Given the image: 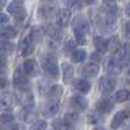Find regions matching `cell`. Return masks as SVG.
Segmentation results:
<instances>
[{"label":"cell","instance_id":"cell-1","mask_svg":"<svg viewBox=\"0 0 130 130\" xmlns=\"http://www.w3.org/2000/svg\"><path fill=\"white\" fill-rule=\"evenodd\" d=\"M73 29H74V35H75V42L78 44H85L86 43V35L89 34V22L83 17H77L73 22Z\"/></svg>","mask_w":130,"mask_h":130},{"label":"cell","instance_id":"cell-2","mask_svg":"<svg viewBox=\"0 0 130 130\" xmlns=\"http://www.w3.org/2000/svg\"><path fill=\"white\" fill-rule=\"evenodd\" d=\"M42 68L51 78H59L60 72H59V65L55 56L44 55L42 57Z\"/></svg>","mask_w":130,"mask_h":130},{"label":"cell","instance_id":"cell-3","mask_svg":"<svg viewBox=\"0 0 130 130\" xmlns=\"http://www.w3.org/2000/svg\"><path fill=\"white\" fill-rule=\"evenodd\" d=\"M13 85L20 90L24 92H29L30 91V83L26 75H24V73L21 72L20 69H16L14 75H13Z\"/></svg>","mask_w":130,"mask_h":130},{"label":"cell","instance_id":"cell-4","mask_svg":"<svg viewBox=\"0 0 130 130\" xmlns=\"http://www.w3.org/2000/svg\"><path fill=\"white\" fill-rule=\"evenodd\" d=\"M59 111V99H48L42 107V113L46 117L55 116Z\"/></svg>","mask_w":130,"mask_h":130},{"label":"cell","instance_id":"cell-5","mask_svg":"<svg viewBox=\"0 0 130 130\" xmlns=\"http://www.w3.org/2000/svg\"><path fill=\"white\" fill-rule=\"evenodd\" d=\"M116 87V79L109 75H105L99 79V90L103 94H109L113 91V89Z\"/></svg>","mask_w":130,"mask_h":130},{"label":"cell","instance_id":"cell-6","mask_svg":"<svg viewBox=\"0 0 130 130\" xmlns=\"http://www.w3.org/2000/svg\"><path fill=\"white\" fill-rule=\"evenodd\" d=\"M34 47H35V43H34V40L31 39L30 34H29L27 37H25L22 40H21L18 51L21 53V56H27V55H30V53L34 51Z\"/></svg>","mask_w":130,"mask_h":130},{"label":"cell","instance_id":"cell-7","mask_svg":"<svg viewBox=\"0 0 130 130\" xmlns=\"http://www.w3.org/2000/svg\"><path fill=\"white\" fill-rule=\"evenodd\" d=\"M20 99L13 94V92H5L2 96V108L3 109H12L18 104Z\"/></svg>","mask_w":130,"mask_h":130},{"label":"cell","instance_id":"cell-8","mask_svg":"<svg viewBox=\"0 0 130 130\" xmlns=\"http://www.w3.org/2000/svg\"><path fill=\"white\" fill-rule=\"evenodd\" d=\"M69 104L73 109H77V111H85L89 105L86 98L82 95H73L69 99Z\"/></svg>","mask_w":130,"mask_h":130},{"label":"cell","instance_id":"cell-9","mask_svg":"<svg viewBox=\"0 0 130 130\" xmlns=\"http://www.w3.org/2000/svg\"><path fill=\"white\" fill-rule=\"evenodd\" d=\"M20 117L22 118L25 122H30V121L34 120V118L37 117V109H35L34 104H31V105H24L22 109L20 111Z\"/></svg>","mask_w":130,"mask_h":130},{"label":"cell","instance_id":"cell-10","mask_svg":"<svg viewBox=\"0 0 130 130\" xmlns=\"http://www.w3.org/2000/svg\"><path fill=\"white\" fill-rule=\"evenodd\" d=\"M48 37H50V39H48V44H50V47L52 46L53 48H55V47H57L60 43H61V40H62V38H64V34H62V31H61L60 29H57V27H52V29L50 30Z\"/></svg>","mask_w":130,"mask_h":130},{"label":"cell","instance_id":"cell-11","mask_svg":"<svg viewBox=\"0 0 130 130\" xmlns=\"http://www.w3.org/2000/svg\"><path fill=\"white\" fill-rule=\"evenodd\" d=\"M105 68H107V72L109 73V74L116 75V74H118V73L121 72V69H122V64L117 60L116 56H112V57H109V59L107 60Z\"/></svg>","mask_w":130,"mask_h":130},{"label":"cell","instance_id":"cell-12","mask_svg":"<svg viewBox=\"0 0 130 130\" xmlns=\"http://www.w3.org/2000/svg\"><path fill=\"white\" fill-rule=\"evenodd\" d=\"M70 17H72V13H70L69 9H60L57 12V14H56L57 26H60V27L68 26L69 22H70Z\"/></svg>","mask_w":130,"mask_h":130},{"label":"cell","instance_id":"cell-13","mask_svg":"<svg viewBox=\"0 0 130 130\" xmlns=\"http://www.w3.org/2000/svg\"><path fill=\"white\" fill-rule=\"evenodd\" d=\"M24 72L26 75H30V77H37V75L39 74V67L35 60H26L24 62Z\"/></svg>","mask_w":130,"mask_h":130},{"label":"cell","instance_id":"cell-14","mask_svg":"<svg viewBox=\"0 0 130 130\" xmlns=\"http://www.w3.org/2000/svg\"><path fill=\"white\" fill-rule=\"evenodd\" d=\"M115 56L117 57V60L121 64H129L130 62V44L121 46L120 50L116 52Z\"/></svg>","mask_w":130,"mask_h":130},{"label":"cell","instance_id":"cell-15","mask_svg":"<svg viewBox=\"0 0 130 130\" xmlns=\"http://www.w3.org/2000/svg\"><path fill=\"white\" fill-rule=\"evenodd\" d=\"M94 46H95V50L98 53H105L108 50H109V42L107 39H104L103 37H95L94 38Z\"/></svg>","mask_w":130,"mask_h":130},{"label":"cell","instance_id":"cell-16","mask_svg":"<svg viewBox=\"0 0 130 130\" xmlns=\"http://www.w3.org/2000/svg\"><path fill=\"white\" fill-rule=\"evenodd\" d=\"M81 73L83 77H95V75L99 73V65L95 64V62H90V64H86L85 67L81 69Z\"/></svg>","mask_w":130,"mask_h":130},{"label":"cell","instance_id":"cell-17","mask_svg":"<svg viewBox=\"0 0 130 130\" xmlns=\"http://www.w3.org/2000/svg\"><path fill=\"white\" fill-rule=\"evenodd\" d=\"M112 108H113V103L109 99H107V98H103V99L98 100L96 103V109L100 113H109L112 111Z\"/></svg>","mask_w":130,"mask_h":130},{"label":"cell","instance_id":"cell-18","mask_svg":"<svg viewBox=\"0 0 130 130\" xmlns=\"http://www.w3.org/2000/svg\"><path fill=\"white\" fill-rule=\"evenodd\" d=\"M127 112L126 111H120V112H117L115 116H113V118H112V121H111V127L112 129H118L122 124H124V121L126 120V117H127Z\"/></svg>","mask_w":130,"mask_h":130},{"label":"cell","instance_id":"cell-19","mask_svg":"<svg viewBox=\"0 0 130 130\" xmlns=\"http://www.w3.org/2000/svg\"><path fill=\"white\" fill-rule=\"evenodd\" d=\"M55 5H51V4H44V5H42V7H39V9H38V16L40 17V18H44V20H47V18H50L52 14H53V12H55Z\"/></svg>","mask_w":130,"mask_h":130},{"label":"cell","instance_id":"cell-20","mask_svg":"<svg viewBox=\"0 0 130 130\" xmlns=\"http://www.w3.org/2000/svg\"><path fill=\"white\" fill-rule=\"evenodd\" d=\"M25 8H24V4L21 0H13L12 3H9L8 5V13L10 14H20L21 12H24Z\"/></svg>","mask_w":130,"mask_h":130},{"label":"cell","instance_id":"cell-21","mask_svg":"<svg viewBox=\"0 0 130 130\" xmlns=\"http://www.w3.org/2000/svg\"><path fill=\"white\" fill-rule=\"evenodd\" d=\"M73 85H74L75 90H78L81 94H86V92H89V91H90V87H91V85H90L87 81H86V79H83V78L75 79Z\"/></svg>","mask_w":130,"mask_h":130},{"label":"cell","instance_id":"cell-22","mask_svg":"<svg viewBox=\"0 0 130 130\" xmlns=\"http://www.w3.org/2000/svg\"><path fill=\"white\" fill-rule=\"evenodd\" d=\"M62 78H64V82L69 83L73 78V68L72 65H69L68 62H64L62 65Z\"/></svg>","mask_w":130,"mask_h":130},{"label":"cell","instance_id":"cell-23","mask_svg":"<svg viewBox=\"0 0 130 130\" xmlns=\"http://www.w3.org/2000/svg\"><path fill=\"white\" fill-rule=\"evenodd\" d=\"M43 35H44V30H43V27L40 26H35V27H32L31 31H30V37L31 39L34 40V43H38L42 40Z\"/></svg>","mask_w":130,"mask_h":130},{"label":"cell","instance_id":"cell-24","mask_svg":"<svg viewBox=\"0 0 130 130\" xmlns=\"http://www.w3.org/2000/svg\"><path fill=\"white\" fill-rule=\"evenodd\" d=\"M2 38L3 39H12V38H14L16 35H17V31H16V29L14 27H12V26H3L2 27Z\"/></svg>","mask_w":130,"mask_h":130},{"label":"cell","instance_id":"cell-25","mask_svg":"<svg viewBox=\"0 0 130 130\" xmlns=\"http://www.w3.org/2000/svg\"><path fill=\"white\" fill-rule=\"evenodd\" d=\"M70 59L73 62H82L86 60V51L85 50H74L70 53Z\"/></svg>","mask_w":130,"mask_h":130},{"label":"cell","instance_id":"cell-26","mask_svg":"<svg viewBox=\"0 0 130 130\" xmlns=\"http://www.w3.org/2000/svg\"><path fill=\"white\" fill-rule=\"evenodd\" d=\"M61 94H62V87H61V86L53 85L46 95L48 96V99H59V98L61 96Z\"/></svg>","mask_w":130,"mask_h":130},{"label":"cell","instance_id":"cell-27","mask_svg":"<svg viewBox=\"0 0 130 130\" xmlns=\"http://www.w3.org/2000/svg\"><path fill=\"white\" fill-rule=\"evenodd\" d=\"M14 50V44L9 40H3L2 42V55L3 56H7V55H10Z\"/></svg>","mask_w":130,"mask_h":130},{"label":"cell","instance_id":"cell-28","mask_svg":"<svg viewBox=\"0 0 130 130\" xmlns=\"http://www.w3.org/2000/svg\"><path fill=\"white\" fill-rule=\"evenodd\" d=\"M64 120H65V122H67L70 127H74V125L78 122V115L74 113V112H68L67 115H65Z\"/></svg>","mask_w":130,"mask_h":130},{"label":"cell","instance_id":"cell-29","mask_svg":"<svg viewBox=\"0 0 130 130\" xmlns=\"http://www.w3.org/2000/svg\"><path fill=\"white\" fill-rule=\"evenodd\" d=\"M129 95H130V94H129L127 90H120V91L116 92L115 100H116L117 103H122V102H125V100L129 99Z\"/></svg>","mask_w":130,"mask_h":130},{"label":"cell","instance_id":"cell-30","mask_svg":"<svg viewBox=\"0 0 130 130\" xmlns=\"http://www.w3.org/2000/svg\"><path fill=\"white\" fill-rule=\"evenodd\" d=\"M47 127V122L44 120H37L31 124L30 130H46Z\"/></svg>","mask_w":130,"mask_h":130},{"label":"cell","instance_id":"cell-31","mask_svg":"<svg viewBox=\"0 0 130 130\" xmlns=\"http://www.w3.org/2000/svg\"><path fill=\"white\" fill-rule=\"evenodd\" d=\"M120 44H118V38L115 35V37H112L111 38V40H109V50H112L113 52H117L118 50H120Z\"/></svg>","mask_w":130,"mask_h":130},{"label":"cell","instance_id":"cell-32","mask_svg":"<svg viewBox=\"0 0 130 130\" xmlns=\"http://www.w3.org/2000/svg\"><path fill=\"white\" fill-rule=\"evenodd\" d=\"M14 117L12 113H3L2 115V124L3 125H9L10 122H13Z\"/></svg>","mask_w":130,"mask_h":130},{"label":"cell","instance_id":"cell-33","mask_svg":"<svg viewBox=\"0 0 130 130\" xmlns=\"http://www.w3.org/2000/svg\"><path fill=\"white\" fill-rule=\"evenodd\" d=\"M103 120L102 117H99L96 113H90L89 116H87V122L89 124H98V122H100Z\"/></svg>","mask_w":130,"mask_h":130},{"label":"cell","instance_id":"cell-34","mask_svg":"<svg viewBox=\"0 0 130 130\" xmlns=\"http://www.w3.org/2000/svg\"><path fill=\"white\" fill-rule=\"evenodd\" d=\"M75 43H77V42H74V40H68V42H67V44H65V50H67V51H72V50H74L75 46H77Z\"/></svg>","mask_w":130,"mask_h":130},{"label":"cell","instance_id":"cell-35","mask_svg":"<svg viewBox=\"0 0 130 130\" xmlns=\"http://www.w3.org/2000/svg\"><path fill=\"white\" fill-rule=\"evenodd\" d=\"M14 17H16V21H17V22H22V21L25 20V17H26V12L24 10V12H21L20 14H16Z\"/></svg>","mask_w":130,"mask_h":130},{"label":"cell","instance_id":"cell-36","mask_svg":"<svg viewBox=\"0 0 130 130\" xmlns=\"http://www.w3.org/2000/svg\"><path fill=\"white\" fill-rule=\"evenodd\" d=\"M125 35L130 40V21H127V22L125 24Z\"/></svg>","mask_w":130,"mask_h":130},{"label":"cell","instance_id":"cell-37","mask_svg":"<svg viewBox=\"0 0 130 130\" xmlns=\"http://www.w3.org/2000/svg\"><path fill=\"white\" fill-rule=\"evenodd\" d=\"M9 21V17L5 14V13H2V25L3 26H5V24Z\"/></svg>","mask_w":130,"mask_h":130},{"label":"cell","instance_id":"cell-38","mask_svg":"<svg viewBox=\"0 0 130 130\" xmlns=\"http://www.w3.org/2000/svg\"><path fill=\"white\" fill-rule=\"evenodd\" d=\"M8 130H25L22 126H20V125H13L12 127H9Z\"/></svg>","mask_w":130,"mask_h":130},{"label":"cell","instance_id":"cell-39","mask_svg":"<svg viewBox=\"0 0 130 130\" xmlns=\"http://www.w3.org/2000/svg\"><path fill=\"white\" fill-rule=\"evenodd\" d=\"M98 55H100V53H98V52H95V53H92V55H91V60L94 59V60H99L100 57L99 56H98Z\"/></svg>","mask_w":130,"mask_h":130},{"label":"cell","instance_id":"cell-40","mask_svg":"<svg viewBox=\"0 0 130 130\" xmlns=\"http://www.w3.org/2000/svg\"><path fill=\"white\" fill-rule=\"evenodd\" d=\"M125 13L130 17V3H127V5H126V8H125Z\"/></svg>","mask_w":130,"mask_h":130},{"label":"cell","instance_id":"cell-41","mask_svg":"<svg viewBox=\"0 0 130 130\" xmlns=\"http://www.w3.org/2000/svg\"><path fill=\"white\" fill-rule=\"evenodd\" d=\"M83 2H85L86 4H94V3L96 2V0H83Z\"/></svg>","mask_w":130,"mask_h":130},{"label":"cell","instance_id":"cell-42","mask_svg":"<svg viewBox=\"0 0 130 130\" xmlns=\"http://www.w3.org/2000/svg\"><path fill=\"white\" fill-rule=\"evenodd\" d=\"M94 130H105L104 127H102V126H98V127H95Z\"/></svg>","mask_w":130,"mask_h":130},{"label":"cell","instance_id":"cell-43","mask_svg":"<svg viewBox=\"0 0 130 130\" xmlns=\"http://www.w3.org/2000/svg\"><path fill=\"white\" fill-rule=\"evenodd\" d=\"M5 2H7V0H2V3H0V5H2V8L5 5Z\"/></svg>","mask_w":130,"mask_h":130},{"label":"cell","instance_id":"cell-44","mask_svg":"<svg viewBox=\"0 0 130 130\" xmlns=\"http://www.w3.org/2000/svg\"><path fill=\"white\" fill-rule=\"evenodd\" d=\"M104 2H116V0H104Z\"/></svg>","mask_w":130,"mask_h":130},{"label":"cell","instance_id":"cell-45","mask_svg":"<svg viewBox=\"0 0 130 130\" xmlns=\"http://www.w3.org/2000/svg\"><path fill=\"white\" fill-rule=\"evenodd\" d=\"M46 2H50V0H46Z\"/></svg>","mask_w":130,"mask_h":130}]
</instances>
